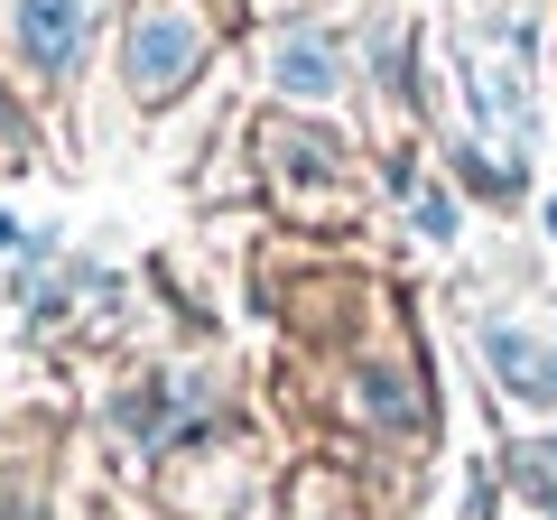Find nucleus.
Returning a JSON list of instances; mask_svg holds the SVG:
<instances>
[{"instance_id":"8","label":"nucleus","mask_w":557,"mask_h":520,"mask_svg":"<svg viewBox=\"0 0 557 520\" xmlns=\"http://www.w3.org/2000/svg\"><path fill=\"white\" fill-rule=\"evenodd\" d=\"M539 223H548V233H557V196H548V214H539Z\"/></svg>"},{"instance_id":"4","label":"nucleus","mask_w":557,"mask_h":520,"mask_svg":"<svg viewBox=\"0 0 557 520\" xmlns=\"http://www.w3.org/2000/svg\"><path fill=\"white\" fill-rule=\"evenodd\" d=\"M474 344H483V362L502 372V391H520V400L557 409V344L539 335V325H520V317H483Z\"/></svg>"},{"instance_id":"7","label":"nucleus","mask_w":557,"mask_h":520,"mask_svg":"<svg viewBox=\"0 0 557 520\" xmlns=\"http://www.w3.org/2000/svg\"><path fill=\"white\" fill-rule=\"evenodd\" d=\"M0 251H28V233H20V214H0Z\"/></svg>"},{"instance_id":"6","label":"nucleus","mask_w":557,"mask_h":520,"mask_svg":"<svg viewBox=\"0 0 557 520\" xmlns=\"http://www.w3.org/2000/svg\"><path fill=\"white\" fill-rule=\"evenodd\" d=\"M409 223H418V242H456V196H446V186H418Z\"/></svg>"},{"instance_id":"1","label":"nucleus","mask_w":557,"mask_h":520,"mask_svg":"<svg viewBox=\"0 0 557 520\" xmlns=\"http://www.w3.org/2000/svg\"><path fill=\"white\" fill-rule=\"evenodd\" d=\"M205 57H214V20L196 0H139L131 28H121V84H131V102H177L205 75Z\"/></svg>"},{"instance_id":"2","label":"nucleus","mask_w":557,"mask_h":520,"mask_svg":"<svg viewBox=\"0 0 557 520\" xmlns=\"http://www.w3.org/2000/svg\"><path fill=\"white\" fill-rule=\"evenodd\" d=\"M260 84H270L278 102H298V112H325V102L354 94V47L325 20H288V28L260 38Z\"/></svg>"},{"instance_id":"5","label":"nucleus","mask_w":557,"mask_h":520,"mask_svg":"<svg viewBox=\"0 0 557 520\" xmlns=\"http://www.w3.org/2000/svg\"><path fill=\"white\" fill-rule=\"evenodd\" d=\"M372 75L391 84V94L409 84V20H399V10H381V20H372Z\"/></svg>"},{"instance_id":"3","label":"nucleus","mask_w":557,"mask_h":520,"mask_svg":"<svg viewBox=\"0 0 557 520\" xmlns=\"http://www.w3.org/2000/svg\"><path fill=\"white\" fill-rule=\"evenodd\" d=\"M94 28H102V0H10V57L28 65V84L75 75Z\"/></svg>"}]
</instances>
